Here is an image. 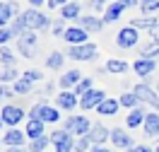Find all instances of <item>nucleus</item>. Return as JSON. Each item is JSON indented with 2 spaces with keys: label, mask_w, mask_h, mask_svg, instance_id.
<instances>
[{
  "label": "nucleus",
  "mask_w": 159,
  "mask_h": 152,
  "mask_svg": "<svg viewBox=\"0 0 159 152\" xmlns=\"http://www.w3.org/2000/svg\"><path fill=\"white\" fill-rule=\"evenodd\" d=\"M29 118H36V121H43V123H56L60 118V113H58L56 106H48V104H34Z\"/></svg>",
  "instance_id": "1"
},
{
  "label": "nucleus",
  "mask_w": 159,
  "mask_h": 152,
  "mask_svg": "<svg viewBox=\"0 0 159 152\" xmlns=\"http://www.w3.org/2000/svg\"><path fill=\"white\" fill-rule=\"evenodd\" d=\"M20 20H22V24H24V29H31V31L34 29H46V27H48V17L41 15L39 10H27Z\"/></svg>",
  "instance_id": "2"
},
{
  "label": "nucleus",
  "mask_w": 159,
  "mask_h": 152,
  "mask_svg": "<svg viewBox=\"0 0 159 152\" xmlns=\"http://www.w3.org/2000/svg\"><path fill=\"white\" fill-rule=\"evenodd\" d=\"M65 131L68 133H72V135H89V131H92V123L84 118V116H70L68 121H65Z\"/></svg>",
  "instance_id": "3"
},
{
  "label": "nucleus",
  "mask_w": 159,
  "mask_h": 152,
  "mask_svg": "<svg viewBox=\"0 0 159 152\" xmlns=\"http://www.w3.org/2000/svg\"><path fill=\"white\" fill-rule=\"evenodd\" d=\"M51 142L56 145V152H72L75 150L72 133H68V131H53L51 133Z\"/></svg>",
  "instance_id": "4"
},
{
  "label": "nucleus",
  "mask_w": 159,
  "mask_h": 152,
  "mask_svg": "<svg viewBox=\"0 0 159 152\" xmlns=\"http://www.w3.org/2000/svg\"><path fill=\"white\" fill-rule=\"evenodd\" d=\"M68 56L72 61H92L97 56V46L94 44H80V46H70Z\"/></svg>",
  "instance_id": "5"
},
{
  "label": "nucleus",
  "mask_w": 159,
  "mask_h": 152,
  "mask_svg": "<svg viewBox=\"0 0 159 152\" xmlns=\"http://www.w3.org/2000/svg\"><path fill=\"white\" fill-rule=\"evenodd\" d=\"M106 99V92L101 90H89L82 99H80V109H84V111H89V109H99V104Z\"/></svg>",
  "instance_id": "6"
},
{
  "label": "nucleus",
  "mask_w": 159,
  "mask_h": 152,
  "mask_svg": "<svg viewBox=\"0 0 159 152\" xmlns=\"http://www.w3.org/2000/svg\"><path fill=\"white\" fill-rule=\"evenodd\" d=\"M138 29L135 27H123L118 31V36H116V44H118L120 48H133L135 44H138Z\"/></svg>",
  "instance_id": "7"
},
{
  "label": "nucleus",
  "mask_w": 159,
  "mask_h": 152,
  "mask_svg": "<svg viewBox=\"0 0 159 152\" xmlns=\"http://www.w3.org/2000/svg\"><path fill=\"white\" fill-rule=\"evenodd\" d=\"M63 39L68 41V46H80V44H87V31L82 27H68Z\"/></svg>",
  "instance_id": "8"
},
{
  "label": "nucleus",
  "mask_w": 159,
  "mask_h": 152,
  "mask_svg": "<svg viewBox=\"0 0 159 152\" xmlns=\"http://www.w3.org/2000/svg\"><path fill=\"white\" fill-rule=\"evenodd\" d=\"M17 15H20V7H17V2H15V0L0 5V24H2V27H7V22L17 20Z\"/></svg>",
  "instance_id": "9"
},
{
  "label": "nucleus",
  "mask_w": 159,
  "mask_h": 152,
  "mask_svg": "<svg viewBox=\"0 0 159 152\" xmlns=\"http://www.w3.org/2000/svg\"><path fill=\"white\" fill-rule=\"evenodd\" d=\"M56 104H58L60 109H68V111H72L75 106H80V99H77V94H75L72 90H63L58 97H56Z\"/></svg>",
  "instance_id": "10"
},
{
  "label": "nucleus",
  "mask_w": 159,
  "mask_h": 152,
  "mask_svg": "<svg viewBox=\"0 0 159 152\" xmlns=\"http://www.w3.org/2000/svg\"><path fill=\"white\" fill-rule=\"evenodd\" d=\"M22 118H24V113H22L20 106H5V109H2V123H5V126L15 128Z\"/></svg>",
  "instance_id": "11"
},
{
  "label": "nucleus",
  "mask_w": 159,
  "mask_h": 152,
  "mask_svg": "<svg viewBox=\"0 0 159 152\" xmlns=\"http://www.w3.org/2000/svg\"><path fill=\"white\" fill-rule=\"evenodd\" d=\"M34 46H36V34H34L31 29H27L24 34H20V51L24 53V56H29V58H31Z\"/></svg>",
  "instance_id": "12"
},
{
  "label": "nucleus",
  "mask_w": 159,
  "mask_h": 152,
  "mask_svg": "<svg viewBox=\"0 0 159 152\" xmlns=\"http://www.w3.org/2000/svg\"><path fill=\"white\" fill-rule=\"evenodd\" d=\"M2 140H5V145H7V147H22V142L27 140V133L17 131V128H10V131L2 135Z\"/></svg>",
  "instance_id": "13"
},
{
  "label": "nucleus",
  "mask_w": 159,
  "mask_h": 152,
  "mask_svg": "<svg viewBox=\"0 0 159 152\" xmlns=\"http://www.w3.org/2000/svg\"><path fill=\"white\" fill-rule=\"evenodd\" d=\"M154 65H157V63L152 61V58H140V61L133 63V70L138 72L140 77H149V75L154 72Z\"/></svg>",
  "instance_id": "14"
},
{
  "label": "nucleus",
  "mask_w": 159,
  "mask_h": 152,
  "mask_svg": "<svg viewBox=\"0 0 159 152\" xmlns=\"http://www.w3.org/2000/svg\"><path fill=\"white\" fill-rule=\"evenodd\" d=\"M24 133H27V138H29V140H39V138H43V121L29 118V121H27Z\"/></svg>",
  "instance_id": "15"
},
{
  "label": "nucleus",
  "mask_w": 159,
  "mask_h": 152,
  "mask_svg": "<svg viewBox=\"0 0 159 152\" xmlns=\"http://www.w3.org/2000/svg\"><path fill=\"white\" fill-rule=\"evenodd\" d=\"M133 92H135V94H138L142 101H147V104H152V106H157V109H159V97H157L152 90H149L147 85H138Z\"/></svg>",
  "instance_id": "16"
},
{
  "label": "nucleus",
  "mask_w": 159,
  "mask_h": 152,
  "mask_svg": "<svg viewBox=\"0 0 159 152\" xmlns=\"http://www.w3.org/2000/svg\"><path fill=\"white\" fill-rule=\"evenodd\" d=\"M80 82H82V72H77V70H68L65 75H60V87L63 90H72Z\"/></svg>",
  "instance_id": "17"
},
{
  "label": "nucleus",
  "mask_w": 159,
  "mask_h": 152,
  "mask_svg": "<svg viewBox=\"0 0 159 152\" xmlns=\"http://www.w3.org/2000/svg\"><path fill=\"white\" fill-rule=\"evenodd\" d=\"M111 140H113V145H116V147H125V150L133 145L130 135L123 131V128H113V131H111Z\"/></svg>",
  "instance_id": "18"
},
{
  "label": "nucleus",
  "mask_w": 159,
  "mask_h": 152,
  "mask_svg": "<svg viewBox=\"0 0 159 152\" xmlns=\"http://www.w3.org/2000/svg\"><path fill=\"white\" fill-rule=\"evenodd\" d=\"M145 133L149 138H157L159 135V113H147L145 116Z\"/></svg>",
  "instance_id": "19"
},
{
  "label": "nucleus",
  "mask_w": 159,
  "mask_h": 152,
  "mask_svg": "<svg viewBox=\"0 0 159 152\" xmlns=\"http://www.w3.org/2000/svg\"><path fill=\"white\" fill-rule=\"evenodd\" d=\"M77 27H82L84 31H99L101 29V20L92 17V15H84V17L77 20Z\"/></svg>",
  "instance_id": "20"
},
{
  "label": "nucleus",
  "mask_w": 159,
  "mask_h": 152,
  "mask_svg": "<svg viewBox=\"0 0 159 152\" xmlns=\"http://www.w3.org/2000/svg\"><path fill=\"white\" fill-rule=\"evenodd\" d=\"M123 10H125V7H123V5H120L118 0H116V2L106 5V12H104V20H106V22H116V20L120 17V15H123Z\"/></svg>",
  "instance_id": "21"
},
{
  "label": "nucleus",
  "mask_w": 159,
  "mask_h": 152,
  "mask_svg": "<svg viewBox=\"0 0 159 152\" xmlns=\"http://www.w3.org/2000/svg\"><path fill=\"white\" fill-rule=\"evenodd\" d=\"M118 106H120L118 99H109V97H106V99L99 104V113L101 116H113V113L118 111Z\"/></svg>",
  "instance_id": "22"
},
{
  "label": "nucleus",
  "mask_w": 159,
  "mask_h": 152,
  "mask_svg": "<svg viewBox=\"0 0 159 152\" xmlns=\"http://www.w3.org/2000/svg\"><path fill=\"white\" fill-rule=\"evenodd\" d=\"M106 135H111V131H106L104 126H92V131H89V140L94 142V145H101V142L106 140Z\"/></svg>",
  "instance_id": "23"
},
{
  "label": "nucleus",
  "mask_w": 159,
  "mask_h": 152,
  "mask_svg": "<svg viewBox=\"0 0 159 152\" xmlns=\"http://www.w3.org/2000/svg\"><path fill=\"white\" fill-rule=\"evenodd\" d=\"M60 17L68 22V20H80V5L72 0L68 5H63V10H60Z\"/></svg>",
  "instance_id": "24"
},
{
  "label": "nucleus",
  "mask_w": 159,
  "mask_h": 152,
  "mask_svg": "<svg viewBox=\"0 0 159 152\" xmlns=\"http://www.w3.org/2000/svg\"><path fill=\"white\" fill-rule=\"evenodd\" d=\"M106 70H109L111 75H123V72L128 70V63H125V61H116V58H111V61L106 63Z\"/></svg>",
  "instance_id": "25"
},
{
  "label": "nucleus",
  "mask_w": 159,
  "mask_h": 152,
  "mask_svg": "<svg viewBox=\"0 0 159 152\" xmlns=\"http://www.w3.org/2000/svg\"><path fill=\"white\" fill-rule=\"evenodd\" d=\"M145 116H147V113L142 111V109H133V111L128 113V128H138L140 123H145Z\"/></svg>",
  "instance_id": "26"
},
{
  "label": "nucleus",
  "mask_w": 159,
  "mask_h": 152,
  "mask_svg": "<svg viewBox=\"0 0 159 152\" xmlns=\"http://www.w3.org/2000/svg\"><path fill=\"white\" fill-rule=\"evenodd\" d=\"M120 106H128V109H135V106H138V101H142L138 97V94H135V92H130V94H120Z\"/></svg>",
  "instance_id": "27"
},
{
  "label": "nucleus",
  "mask_w": 159,
  "mask_h": 152,
  "mask_svg": "<svg viewBox=\"0 0 159 152\" xmlns=\"http://www.w3.org/2000/svg\"><path fill=\"white\" fill-rule=\"evenodd\" d=\"M46 65H48L51 70H60L63 68V53H58V51H53L48 58H46Z\"/></svg>",
  "instance_id": "28"
},
{
  "label": "nucleus",
  "mask_w": 159,
  "mask_h": 152,
  "mask_svg": "<svg viewBox=\"0 0 159 152\" xmlns=\"http://www.w3.org/2000/svg\"><path fill=\"white\" fill-rule=\"evenodd\" d=\"M157 24V20L154 17H140V20H133V24L130 27H135V29H152Z\"/></svg>",
  "instance_id": "29"
},
{
  "label": "nucleus",
  "mask_w": 159,
  "mask_h": 152,
  "mask_svg": "<svg viewBox=\"0 0 159 152\" xmlns=\"http://www.w3.org/2000/svg\"><path fill=\"white\" fill-rule=\"evenodd\" d=\"M31 85H34V82H29L27 77H22V80L15 82V92H17V94H29V92H31Z\"/></svg>",
  "instance_id": "30"
},
{
  "label": "nucleus",
  "mask_w": 159,
  "mask_h": 152,
  "mask_svg": "<svg viewBox=\"0 0 159 152\" xmlns=\"http://www.w3.org/2000/svg\"><path fill=\"white\" fill-rule=\"evenodd\" d=\"M46 147H48V138L43 135V138H39V140H31L29 152H46Z\"/></svg>",
  "instance_id": "31"
},
{
  "label": "nucleus",
  "mask_w": 159,
  "mask_h": 152,
  "mask_svg": "<svg viewBox=\"0 0 159 152\" xmlns=\"http://www.w3.org/2000/svg\"><path fill=\"white\" fill-rule=\"evenodd\" d=\"M157 53H159V44H157V41H152L149 46H145V48L140 51L142 58H152V56H157Z\"/></svg>",
  "instance_id": "32"
},
{
  "label": "nucleus",
  "mask_w": 159,
  "mask_h": 152,
  "mask_svg": "<svg viewBox=\"0 0 159 152\" xmlns=\"http://www.w3.org/2000/svg\"><path fill=\"white\" fill-rule=\"evenodd\" d=\"M140 10H142V12L159 10V0H140Z\"/></svg>",
  "instance_id": "33"
},
{
  "label": "nucleus",
  "mask_w": 159,
  "mask_h": 152,
  "mask_svg": "<svg viewBox=\"0 0 159 152\" xmlns=\"http://www.w3.org/2000/svg\"><path fill=\"white\" fill-rule=\"evenodd\" d=\"M89 90H92V80H89V77H82V82L75 87V94H82V97H84Z\"/></svg>",
  "instance_id": "34"
},
{
  "label": "nucleus",
  "mask_w": 159,
  "mask_h": 152,
  "mask_svg": "<svg viewBox=\"0 0 159 152\" xmlns=\"http://www.w3.org/2000/svg\"><path fill=\"white\" fill-rule=\"evenodd\" d=\"M0 61H2V65H10V68H12L15 56H12V51L7 48V46H2V51H0Z\"/></svg>",
  "instance_id": "35"
},
{
  "label": "nucleus",
  "mask_w": 159,
  "mask_h": 152,
  "mask_svg": "<svg viewBox=\"0 0 159 152\" xmlns=\"http://www.w3.org/2000/svg\"><path fill=\"white\" fill-rule=\"evenodd\" d=\"M12 36H17L12 27H2V29H0V44H2V46H5V44L12 39Z\"/></svg>",
  "instance_id": "36"
},
{
  "label": "nucleus",
  "mask_w": 159,
  "mask_h": 152,
  "mask_svg": "<svg viewBox=\"0 0 159 152\" xmlns=\"http://www.w3.org/2000/svg\"><path fill=\"white\" fill-rule=\"evenodd\" d=\"M89 145H92L89 135H82V138L75 142V150H77V152H87V150H89Z\"/></svg>",
  "instance_id": "37"
},
{
  "label": "nucleus",
  "mask_w": 159,
  "mask_h": 152,
  "mask_svg": "<svg viewBox=\"0 0 159 152\" xmlns=\"http://www.w3.org/2000/svg\"><path fill=\"white\" fill-rule=\"evenodd\" d=\"M2 82H10V80H15L17 77V72H15V68H7V65H2Z\"/></svg>",
  "instance_id": "38"
},
{
  "label": "nucleus",
  "mask_w": 159,
  "mask_h": 152,
  "mask_svg": "<svg viewBox=\"0 0 159 152\" xmlns=\"http://www.w3.org/2000/svg\"><path fill=\"white\" fill-rule=\"evenodd\" d=\"M24 77H27L29 82H39L41 77H43V75H41L39 70H27V72H24Z\"/></svg>",
  "instance_id": "39"
},
{
  "label": "nucleus",
  "mask_w": 159,
  "mask_h": 152,
  "mask_svg": "<svg viewBox=\"0 0 159 152\" xmlns=\"http://www.w3.org/2000/svg\"><path fill=\"white\" fill-rule=\"evenodd\" d=\"M63 22H65V20H60V22H56V24H53V34H58V36H63V34H65V29H63Z\"/></svg>",
  "instance_id": "40"
},
{
  "label": "nucleus",
  "mask_w": 159,
  "mask_h": 152,
  "mask_svg": "<svg viewBox=\"0 0 159 152\" xmlns=\"http://www.w3.org/2000/svg\"><path fill=\"white\" fill-rule=\"evenodd\" d=\"M68 2H72V0H48V7H63Z\"/></svg>",
  "instance_id": "41"
},
{
  "label": "nucleus",
  "mask_w": 159,
  "mask_h": 152,
  "mask_svg": "<svg viewBox=\"0 0 159 152\" xmlns=\"http://www.w3.org/2000/svg\"><path fill=\"white\" fill-rule=\"evenodd\" d=\"M149 34H152V39H154V41L159 44V24H154V27L149 29Z\"/></svg>",
  "instance_id": "42"
},
{
  "label": "nucleus",
  "mask_w": 159,
  "mask_h": 152,
  "mask_svg": "<svg viewBox=\"0 0 159 152\" xmlns=\"http://www.w3.org/2000/svg\"><path fill=\"white\" fill-rule=\"evenodd\" d=\"M120 5H123V7H133V5H140L138 0H118Z\"/></svg>",
  "instance_id": "43"
},
{
  "label": "nucleus",
  "mask_w": 159,
  "mask_h": 152,
  "mask_svg": "<svg viewBox=\"0 0 159 152\" xmlns=\"http://www.w3.org/2000/svg\"><path fill=\"white\" fill-rule=\"evenodd\" d=\"M89 152H109V150H106V147H101V145H94Z\"/></svg>",
  "instance_id": "44"
},
{
  "label": "nucleus",
  "mask_w": 159,
  "mask_h": 152,
  "mask_svg": "<svg viewBox=\"0 0 159 152\" xmlns=\"http://www.w3.org/2000/svg\"><path fill=\"white\" fill-rule=\"evenodd\" d=\"M104 2H106V0H92V5H94L97 10H99V7H101V5H104Z\"/></svg>",
  "instance_id": "45"
},
{
  "label": "nucleus",
  "mask_w": 159,
  "mask_h": 152,
  "mask_svg": "<svg viewBox=\"0 0 159 152\" xmlns=\"http://www.w3.org/2000/svg\"><path fill=\"white\" fill-rule=\"evenodd\" d=\"M133 152H152V150H149V147H145V145H140V147H135Z\"/></svg>",
  "instance_id": "46"
},
{
  "label": "nucleus",
  "mask_w": 159,
  "mask_h": 152,
  "mask_svg": "<svg viewBox=\"0 0 159 152\" xmlns=\"http://www.w3.org/2000/svg\"><path fill=\"white\" fill-rule=\"evenodd\" d=\"M46 0H29V5H34V7H39V5H43Z\"/></svg>",
  "instance_id": "47"
},
{
  "label": "nucleus",
  "mask_w": 159,
  "mask_h": 152,
  "mask_svg": "<svg viewBox=\"0 0 159 152\" xmlns=\"http://www.w3.org/2000/svg\"><path fill=\"white\" fill-rule=\"evenodd\" d=\"M7 152H27V150H22V147H7Z\"/></svg>",
  "instance_id": "48"
},
{
  "label": "nucleus",
  "mask_w": 159,
  "mask_h": 152,
  "mask_svg": "<svg viewBox=\"0 0 159 152\" xmlns=\"http://www.w3.org/2000/svg\"><path fill=\"white\" fill-rule=\"evenodd\" d=\"M125 152H133V150H125Z\"/></svg>",
  "instance_id": "49"
},
{
  "label": "nucleus",
  "mask_w": 159,
  "mask_h": 152,
  "mask_svg": "<svg viewBox=\"0 0 159 152\" xmlns=\"http://www.w3.org/2000/svg\"><path fill=\"white\" fill-rule=\"evenodd\" d=\"M157 87H159V80H157Z\"/></svg>",
  "instance_id": "50"
},
{
  "label": "nucleus",
  "mask_w": 159,
  "mask_h": 152,
  "mask_svg": "<svg viewBox=\"0 0 159 152\" xmlns=\"http://www.w3.org/2000/svg\"><path fill=\"white\" fill-rule=\"evenodd\" d=\"M157 152H159V147H157Z\"/></svg>",
  "instance_id": "51"
},
{
  "label": "nucleus",
  "mask_w": 159,
  "mask_h": 152,
  "mask_svg": "<svg viewBox=\"0 0 159 152\" xmlns=\"http://www.w3.org/2000/svg\"><path fill=\"white\" fill-rule=\"evenodd\" d=\"M46 152H48V150H46Z\"/></svg>",
  "instance_id": "52"
}]
</instances>
